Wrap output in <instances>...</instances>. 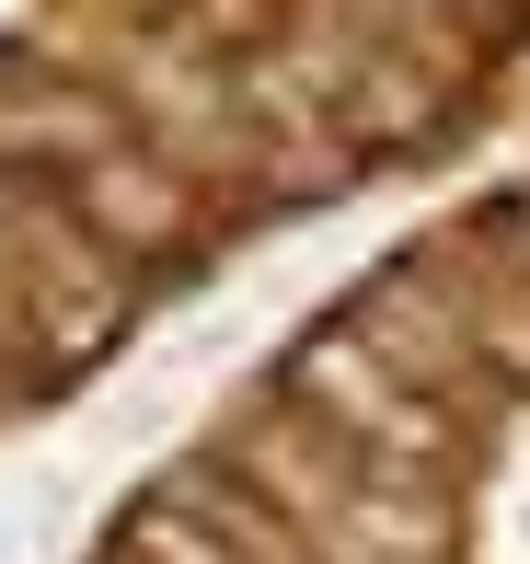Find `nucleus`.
Returning a JSON list of instances; mask_svg holds the SVG:
<instances>
[{"label":"nucleus","mask_w":530,"mask_h":564,"mask_svg":"<svg viewBox=\"0 0 530 564\" xmlns=\"http://www.w3.org/2000/svg\"><path fill=\"white\" fill-rule=\"evenodd\" d=\"M69 208H82V230L116 253V265H139V253H173V230H185V173H173V150H150V139H116V150H93L82 173H69Z\"/></svg>","instance_id":"obj_1"}]
</instances>
